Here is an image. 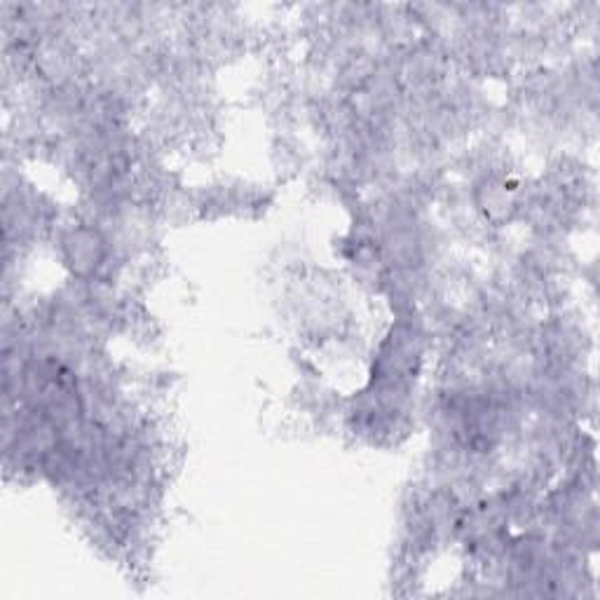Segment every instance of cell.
Here are the masks:
<instances>
[{
    "label": "cell",
    "mask_w": 600,
    "mask_h": 600,
    "mask_svg": "<svg viewBox=\"0 0 600 600\" xmlns=\"http://www.w3.org/2000/svg\"><path fill=\"white\" fill-rule=\"evenodd\" d=\"M68 261L78 272H92L104 258V244L92 230H75L66 240Z\"/></svg>",
    "instance_id": "1"
}]
</instances>
